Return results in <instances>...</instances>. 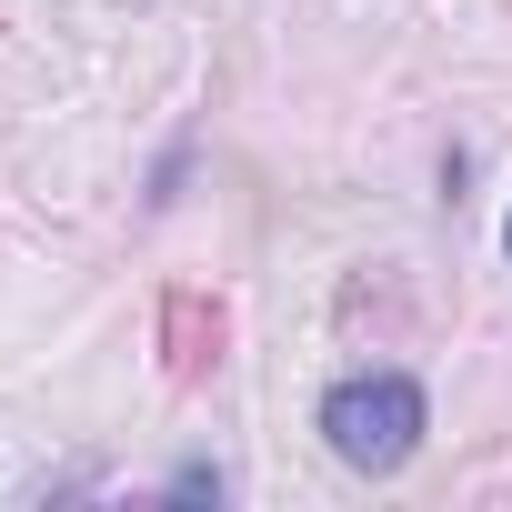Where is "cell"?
I'll use <instances>...</instances> for the list:
<instances>
[{
    "mask_svg": "<svg viewBox=\"0 0 512 512\" xmlns=\"http://www.w3.org/2000/svg\"><path fill=\"white\" fill-rule=\"evenodd\" d=\"M221 342H231L221 302H201V292H171L161 302V372L171 382H211L221 372Z\"/></svg>",
    "mask_w": 512,
    "mask_h": 512,
    "instance_id": "cell-2",
    "label": "cell"
},
{
    "mask_svg": "<svg viewBox=\"0 0 512 512\" xmlns=\"http://www.w3.org/2000/svg\"><path fill=\"white\" fill-rule=\"evenodd\" d=\"M322 432H332V452H342L352 472H392V462H412V442H422V392H412L402 372H362V382H342V392L322 402Z\"/></svg>",
    "mask_w": 512,
    "mask_h": 512,
    "instance_id": "cell-1",
    "label": "cell"
},
{
    "mask_svg": "<svg viewBox=\"0 0 512 512\" xmlns=\"http://www.w3.org/2000/svg\"><path fill=\"white\" fill-rule=\"evenodd\" d=\"M171 492H181V502H221V472H211V462H191V472H181Z\"/></svg>",
    "mask_w": 512,
    "mask_h": 512,
    "instance_id": "cell-3",
    "label": "cell"
}]
</instances>
